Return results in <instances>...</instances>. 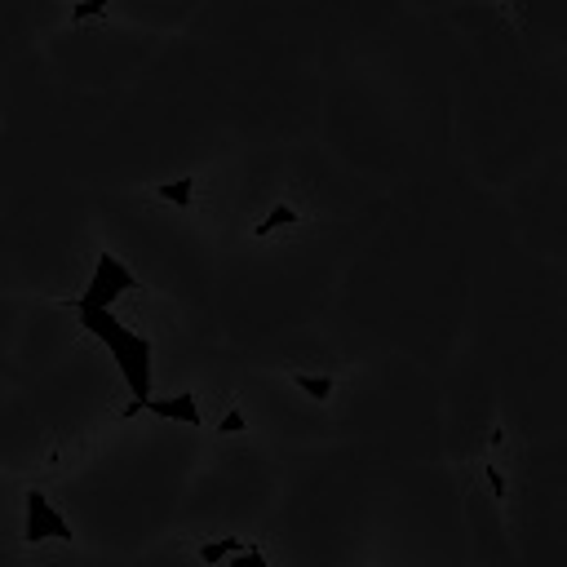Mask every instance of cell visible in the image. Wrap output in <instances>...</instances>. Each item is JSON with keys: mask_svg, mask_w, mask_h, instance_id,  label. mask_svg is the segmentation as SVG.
Masks as SVG:
<instances>
[{"mask_svg": "<svg viewBox=\"0 0 567 567\" xmlns=\"http://www.w3.org/2000/svg\"><path fill=\"white\" fill-rule=\"evenodd\" d=\"M58 306L76 315V324L107 346V355L116 359L125 386L133 390V404L151 399V337H142L138 328H129L125 319H116L107 306H85V302H76V297H63Z\"/></svg>", "mask_w": 567, "mask_h": 567, "instance_id": "cell-1", "label": "cell"}, {"mask_svg": "<svg viewBox=\"0 0 567 567\" xmlns=\"http://www.w3.org/2000/svg\"><path fill=\"white\" fill-rule=\"evenodd\" d=\"M142 280L129 271L125 262H120L116 253H98V266H94V275H89V284H85V293L76 297V302H85V306H116L120 297H129V293H138Z\"/></svg>", "mask_w": 567, "mask_h": 567, "instance_id": "cell-2", "label": "cell"}, {"mask_svg": "<svg viewBox=\"0 0 567 567\" xmlns=\"http://www.w3.org/2000/svg\"><path fill=\"white\" fill-rule=\"evenodd\" d=\"M23 541L27 545H45V541L71 545V541H76V532H71V523L63 519V510H58V505L49 501L45 492H36V488L23 497Z\"/></svg>", "mask_w": 567, "mask_h": 567, "instance_id": "cell-3", "label": "cell"}, {"mask_svg": "<svg viewBox=\"0 0 567 567\" xmlns=\"http://www.w3.org/2000/svg\"><path fill=\"white\" fill-rule=\"evenodd\" d=\"M160 417V421H178V426H204V412H200V399L195 390H178V395H151L142 404H129L120 417L133 421V417Z\"/></svg>", "mask_w": 567, "mask_h": 567, "instance_id": "cell-4", "label": "cell"}, {"mask_svg": "<svg viewBox=\"0 0 567 567\" xmlns=\"http://www.w3.org/2000/svg\"><path fill=\"white\" fill-rule=\"evenodd\" d=\"M244 550H249L244 536H222V541H200L195 545V559H200L204 567H226L235 554H244Z\"/></svg>", "mask_w": 567, "mask_h": 567, "instance_id": "cell-5", "label": "cell"}, {"mask_svg": "<svg viewBox=\"0 0 567 567\" xmlns=\"http://www.w3.org/2000/svg\"><path fill=\"white\" fill-rule=\"evenodd\" d=\"M195 187H200V178L156 182V187H151V200H160V204H178V209H191V204H195Z\"/></svg>", "mask_w": 567, "mask_h": 567, "instance_id": "cell-6", "label": "cell"}, {"mask_svg": "<svg viewBox=\"0 0 567 567\" xmlns=\"http://www.w3.org/2000/svg\"><path fill=\"white\" fill-rule=\"evenodd\" d=\"M288 381H293V386L302 390L306 399H315V404H328V399H333V390H337L333 377H324V373H319V377L315 373H297V368L288 373Z\"/></svg>", "mask_w": 567, "mask_h": 567, "instance_id": "cell-7", "label": "cell"}, {"mask_svg": "<svg viewBox=\"0 0 567 567\" xmlns=\"http://www.w3.org/2000/svg\"><path fill=\"white\" fill-rule=\"evenodd\" d=\"M297 222H302V213H297L293 204H275V209L253 226V240H271L275 231H284V226H297Z\"/></svg>", "mask_w": 567, "mask_h": 567, "instance_id": "cell-8", "label": "cell"}, {"mask_svg": "<svg viewBox=\"0 0 567 567\" xmlns=\"http://www.w3.org/2000/svg\"><path fill=\"white\" fill-rule=\"evenodd\" d=\"M80 23H107V0H89V5L71 9V27H80Z\"/></svg>", "mask_w": 567, "mask_h": 567, "instance_id": "cell-9", "label": "cell"}, {"mask_svg": "<svg viewBox=\"0 0 567 567\" xmlns=\"http://www.w3.org/2000/svg\"><path fill=\"white\" fill-rule=\"evenodd\" d=\"M226 567H271V559H266V554H262V545L249 541V550H244V554H235V559L226 563Z\"/></svg>", "mask_w": 567, "mask_h": 567, "instance_id": "cell-10", "label": "cell"}, {"mask_svg": "<svg viewBox=\"0 0 567 567\" xmlns=\"http://www.w3.org/2000/svg\"><path fill=\"white\" fill-rule=\"evenodd\" d=\"M249 430V417H244V408H231L222 417V426H218V435H244Z\"/></svg>", "mask_w": 567, "mask_h": 567, "instance_id": "cell-11", "label": "cell"}, {"mask_svg": "<svg viewBox=\"0 0 567 567\" xmlns=\"http://www.w3.org/2000/svg\"><path fill=\"white\" fill-rule=\"evenodd\" d=\"M483 474H488V488H492V497H497V501L510 497V488H505V474H501V466H492V461H488V466H483Z\"/></svg>", "mask_w": 567, "mask_h": 567, "instance_id": "cell-12", "label": "cell"}, {"mask_svg": "<svg viewBox=\"0 0 567 567\" xmlns=\"http://www.w3.org/2000/svg\"><path fill=\"white\" fill-rule=\"evenodd\" d=\"M488 448H492V452L505 448V426H492V430H488Z\"/></svg>", "mask_w": 567, "mask_h": 567, "instance_id": "cell-13", "label": "cell"}]
</instances>
